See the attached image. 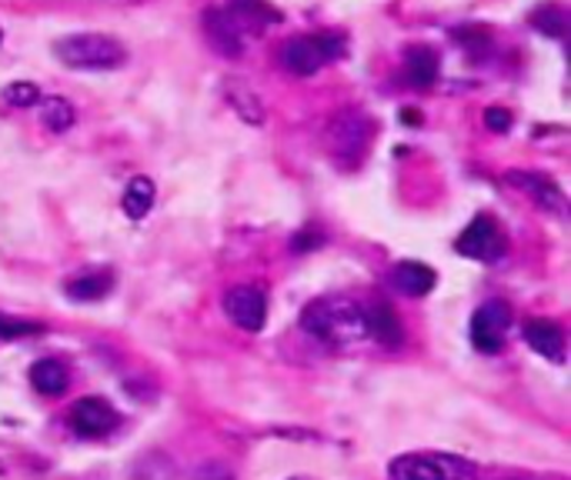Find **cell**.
Here are the masks:
<instances>
[{"label":"cell","instance_id":"9","mask_svg":"<svg viewBox=\"0 0 571 480\" xmlns=\"http://www.w3.org/2000/svg\"><path fill=\"white\" fill-rule=\"evenodd\" d=\"M224 314L231 317L241 330L258 334L265 327V320H268V297H265L261 287L241 284V287L224 294Z\"/></svg>","mask_w":571,"mask_h":480},{"label":"cell","instance_id":"27","mask_svg":"<svg viewBox=\"0 0 571 480\" xmlns=\"http://www.w3.org/2000/svg\"><path fill=\"white\" fill-rule=\"evenodd\" d=\"M401 120H405V124H418L421 117H418V113H411V110H405V113H401Z\"/></svg>","mask_w":571,"mask_h":480},{"label":"cell","instance_id":"22","mask_svg":"<svg viewBox=\"0 0 571 480\" xmlns=\"http://www.w3.org/2000/svg\"><path fill=\"white\" fill-rule=\"evenodd\" d=\"M531 28L538 34H548V37H561L564 34V14L554 8V4H545L531 14Z\"/></svg>","mask_w":571,"mask_h":480},{"label":"cell","instance_id":"28","mask_svg":"<svg viewBox=\"0 0 571 480\" xmlns=\"http://www.w3.org/2000/svg\"><path fill=\"white\" fill-rule=\"evenodd\" d=\"M294 480H301V477H294Z\"/></svg>","mask_w":571,"mask_h":480},{"label":"cell","instance_id":"7","mask_svg":"<svg viewBox=\"0 0 571 480\" xmlns=\"http://www.w3.org/2000/svg\"><path fill=\"white\" fill-rule=\"evenodd\" d=\"M454 251H459L462 258H472V261H498L505 254V233H502L498 220L488 214H478L465 227V233L459 237Z\"/></svg>","mask_w":571,"mask_h":480},{"label":"cell","instance_id":"19","mask_svg":"<svg viewBox=\"0 0 571 480\" xmlns=\"http://www.w3.org/2000/svg\"><path fill=\"white\" fill-rule=\"evenodd\" d=\"M41 120L51 134H67L77 124V113L64 97H44L41 100Z\"/></svg>","mask_w":571,"mask_h":480},{"label":"cell","instance_id":"12","mask_svg":"<svg viewBox=\"0 0 571 480\" xmlns=\"http://www.w3.org/2000/svg\"><path fill=\"white\" fill-rule=\"evenodd\" d=\"M365 324H368V337H375L378 343H385V347H401L405 343V327H401L391 304H385V301L368 304L365 307Z\"/></svg>","mask_w":571,"mask_h":480},{"label":"cell","instance_id":"15","mask_svg":"<svg viewBox=\"0 0 571 480\" xmlns=\"http://www.w3.org/2000/svg\"><path fill=\"white\" fill-rule=\"evenodd\" d=\"M31 384H34V391H37V394L57 397V394H64V391H67L71 374H67V368L61 364L57 357H44V360H37V364L31 368Z\"/></svg>","mask_w":571,"mask_h":480},{"label":"cell","instance_id":"24","mask_svg":"<svg viewBox=\"0 0 571 480\" xmlns=\"http://www.w3.org/2000/svg\"><path fill=\"white\" fill-rule=\"evenodd\" d=\"M485 128H492L495 134H505L511 128V113L505 107H488L485 110Z\"/></svg>","mask_w":571,"mask_h":480},{"label":"cell","instance_id":"23","mask_svg":"<svg viewBox=\"0 0 571 480\" xmlns=\"http://www.w3.org/2000/svg\"><path fill=\"white\" fill-rule=\"evenodd\" d=\"M4 97L11 107H34V103H41V90H37V84H31V80H11L8 87H4Z\"/></svg>","mask_w":571,"mask_h":480},{"label":"cell","instance_id":"17","mask_svg":"<svg viewBox=\"0 0 571 480\" xmlns=\"http://www.w3.org/2000/svg\"><path fill=\"white\" fill-rule=\"evenodd\" d=\"M154 200H158V187H154V181H151V177H134V181L125 187L121 207H125V214H128L131 220H144V217L151 214Z\"/></svg>","mask_w":571,"mask_h":480},{"label":"cell","instance_id":"29","mask_svg":"<svg viewBox=\"0 0 571 480\" xmlns=\"http://www.w3.org/2000/svg\"><path fill=\"white\" fill-rule=\"evenodd\" d=\"M0 470H4V467H0Z\"/></svg>","mask_w":571,"mask_h":480},{"label":"cell","instance_id":"20","mask_svg":"<svg viewBox=\"0 0 571 480\" xmlns=\"http://www.w3.org/2000/svg\"><path fill=\"white\" fill-rule=\"evenodd\" d=\"M110 287H114V274L110 271H94V274L74 277L67 284V294H71V301H100L104 294H110Z\"/></svg>","mask_w":571,"mask_h":480},{"label":"cell","instance_id":"13","mask_svg":"<svg viewBox=\"0 0 571 480\" xmlns=\"http://www.w3.org/2000/svg\"><path fill=\"white\" fill-rule=\"evenodd\" d=\"M525 340L535 353L554 360V364L558 360H564V330L554 320H541V317L528 320L525 324Z\"/></svg>","mask_w":571,"mask_h":480},{"label":"cell","instance_id":"25","mask_svg":"<svg viewBox=\"0 0 571 480\" xmlns=\"http://www.w3.org/2000/svg\"><path fill=\"white\" fill-rule=\"evenodd\" d=\"M324 244V233H317V230H301V233H294V240H291V251H314V248H321Z\"/></svg>","mask_w":571,"mask_h":480},{"label":"cell","instance_id":"10","mask_svg":"<svg viewBox=\"0 0 571 480\" xmlns=\"http://www.w3.org/2000/svg\"><path fill=\"white\" fill-rule=\"evenodd\" d=\"M505 181H508L515 190L528 194L541 210H558V214L564 210V194H561V187H558L554 177H545V174H538V171H508Z\"/></svg>","mask_w":571,"mask_h":480},{"label":"cell","instance_id":"5","mask_svg":"<svg viewBox=\"0 0 571 480\" xmlns=\"http://www.w3.org/2000/svg\"><path fill=\"white\" fill-rule=\"evenodd\" d=\"M345 54V41L337 34H301L284 41L281 47V64L294 74V77H314L324 64L337 61Z\"/></svg>","mask_w":571,"mask_h":480},{"label":"cell","instance_id":"11","mask_svg":"<svg viewBox=\"0 0 571 480\" xmlns=\"http://www.w3.org/2000/svg\"><path fill=\"white\" fill-rule=\"evenodd\" d=\"M204 37L224 57H241L245 54V34L231 21V14H224V11H207L204 14Z\"/></svg>","mask_w":571,"mask_h":480},{"label":"cell","instance_id":"2","mask_svg":"<svg viewBox=\"0 0 571 480\" xmlns=\"http://www.w3.org/2000/svg\"><path fill=\"white\" fill-rule=\"evenodd\" d=\"M375 141V120L365 107H341L327 124V151L337 167H358Z\"/></svg>","mask_w":571,"mask_h":480},{"label":"cell","instance_id":"4","mask_svg":"<svg viewBox=\"0 0 571 480\" xmlns=\"http://www.w3.org/2000/svg\"><path fill=\"white\" fill-rule=\"evenodd\" d=\"M391 480H475L478 470L465 457L454 454H401L391 460Z\"/></svg>","mask_w":571,"mask_h":480},{"label":"cell","instance_id":"14","mask_svg":"<svg viewBox=\"0 0 571 480\" xmlns=\"http://www.w3.org/2000/svg\"><path fill=\"white\" fill-rule=\"evenodd\" d=\"M391 284H395L401 294H408V297H424V294L434 291L438 274H434L428 264H421V261H401V264L395 268V274H391Z\"/></svg>","mask_w":571,"mask_h":480},{"label":"cell","instance_id":"8","mask_svg":"<svg viewBox=\"0 0 571 480\" xmlns=\"http://www.w3.org/2000/svg\"><path fill=\"white\" fill-rule=\"evenodd\" d=\"M71 427L87 440H100V437H110L121 427V414L114 411V404L104 397H80L71 407Z\"/></svg>","mask_w":571,"mask_h":480},{"label":"cell","instance_id":"1","mask_svg":"<svg viewBox=\"0 0 571 480\" xmlns=\"http://www.w3.org/2000/svg\"><path fill=\"white\" fill-rule=\"evenodd\" d=\"M301 330L327 347H358L368 340L365 307L352 297H317L301 310Z\"/></svg>","mask_w":571,"mask_h":480},{"label":"cell","instance_id":"26","mask_svg":"<svg viewBox=\"0 0 571 480\" xmlns=\"http://www.w3.org/2000/svg\"><path fill=\"white\" fill-rule=\"evenodd\" d=\"M34 330H37L34 324L11 320V317H0V340H8V337H24V334H34Z\"/></svg>","mask_w":571,"mask_h":480},{"label":"cell","instance_id":"16","mask_svg":"<svg viewBox=\"0 0 571 480\" xmlns=\"http://www.w3.org/2000/svg\"><path fill=\"white\" fill-rule=\"evenodd\" d=\"M231 21L238 28L251 24L255 31H265L281 21V11H274L268 0H231Z\"/></svg>","mask_w":571,"mask_h":480},{"label":"cell","instance_id":"18","mask_svg":"<svg viewBox=\"0 0 571 480\" xmlns=\"http://www.w3.org/2000/svg\"><path fill=\"white\" fill-rule=\"evenodd\" d=\"M405 67H408V80L421 90H428L438 80V54L431 47H411L405 54Z\"/></svg>","mask_w":571,"mask_h":480},{"label":"cell","instance_id":"6","mask_svg":"<svg viewBox=\"0 0 571 480\" xmlns=\"http://www.w3.org/2000/svg\"><path fill=\"white\" fill-rule=\"evenodd\" d=\"M511 307L505 301H488L472 314V347L478 353H498L511 330Z\"/></svg>","mask_w":571,"mask_h":480},{"label":"cell","instance_id":"3","mask_svg":"<svg viewBox=\"0 0 571 480\" xmlns=\"http://www.w3.org/2000/svg\"><path fill=\"white\" fill-rule=\"evenodd\" d=\"M61 64L74 70H114L125 64V44L107 34H71L54 44Z\"/></svg>","mask_w":571,"mask_h":480},{"label":"cell","instance_id":"21","mask_svg":"<svg viewBox=\"0 0 571 480\" xmlns=\"http://www.w3.org/2000/svg\"><path fill=\"white\" fill-rule=\"evenodd\" d=\"M227 100L235 103V110L248 120V124H265V107H261V100L248 90V87H238V84H231L227 87Z\"/></svg>","mask_w":571,"mask_h":480}]
</instances>
